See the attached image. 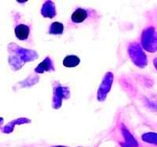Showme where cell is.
<instances>
[{
  "label": "cell",
  "instance_id": "obj_1",
  "mask_svg": "<svg viewBox=\"0 0 157 147\" xmlns=\"http://www.w3.org/2000/svg\"><path fill=\"white\" fill-rule=\"evenodd\" d=\"M14 33L17 38L20 40H25L29 37L30 29L29 26L25 25H19L14 29Z\"/></svg>",
  "mask_w": 157,
  "mask_h": 147
},
{
  "label": "cell",
  "instance_id": "obj_2",
  "mask_svg": "<svg viewBox=\"0 0 157 147\" xmlns=\"http://www.w3.org/2000/svg\"><path fill=\"white\" fill-rule=\"evenodd\" d=\"M86 17H87V12L86 10L81 9V8L77 9L71 17V21L75 23H81L86 20Z\"/></svg>",
  "mask_w": 157,
  "mask_h": 147
},
{
  "label": "cell",
  "instance_id": "obj_3",
  "mask_svg": "<svg viewBox=\"0 0 157 147\" xmlns=\"http://www.w3.org/2000/svg\"><path fill=\"white\" fill-rule=\"evenodd\" d=\"M79 58L75 55H69L64 57L63 61V65L67 68H72L75 67L79 64Z\"/></svg>",
  "mask_w": 157,
  "mask_h": 147
},
{
  "label": "cell",
  "instance_id": "obj_4",
  "mask_svg": "<svg viewBox=\"0 0 157 147\" xmlns=\"http://www.w3.org/2000/svg\"><path fill=\"white\" fill-rule=\"evenodd\" d=\"M63 31H64V26L62 24L59 22H54L51 25L50 33L51 34H61Z\"/></svg>",
  "mask_w": 157,
  "mask_h": 147
}]
</instances>
